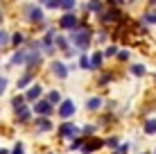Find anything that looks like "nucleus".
<instances>
[{"mask_svg":"<svg viewBox=\"0 0 156 154\" xmlns=\"http://www.w3.org/2000/svg\"><path fill=\"white\" fill-rule=\"evenodd\" d=\"M68 43H73V48H77V50H86V48L90 45V30L86 27V25H77V27L70 32Z\"/></svg>","mask_w":156,"mask_h":154,"instance_id":"nucleus-1","label":"nucleus"},{"mask_svg":"<svg viewBox=\"0 0 156 154\" xmlns=\"http://www.w3.org/2000/svg\"><path fill=\"white\" fill-rule=\"evenodd\" d=\"M25 20L27 23H43L45 20V14H43V9L39 7V5H27L25 7Z\"/></svg>","mask_w":156,"mask_h":154,"instance_id":"nucleus-2","label":"nucleus"},{"mask_svg":"<svg viewBox=\"0 0 156 154\" xmlns=\"http://www.w3.org/2000/svg\"><path fill=\"white\" fill-rule=\"evenodd\" d=\"M57 113H59V118H63V120L73 118V116H75V102H73V100H61Z\"/></svg>","mask_w":156,"mask_h":154,"instance_id":"nucleus-3","label":"nucleus"},{"mask_svg":"<svg viewBox=\"0 0 156 154\" xmlns=\"http://www.w3.org/2000/svg\"><path fill=\"white\" fill-rule=\"evenodd\" d=\"M34 113H36V116H41V118H48V116L55 113V107H52L48 100H39V102L34 104Z\"/></svg>","mask_w":156,"mask_h":154,"instance_id":"nucleus-4","label":"nucleus"},{"mask_svg":"<svg viewBox=\"0 0 156 154\" xmlns=\"http://www.w3.org/2000/svg\"><path fill=\"white\" fill-rule=\"evenodd\" d=\"M50 70H52V75L59 77V79H66L68 73H70V70H68V66H66L63 61H52V63H50Z\"/></svg>","mask_w":156,"mask_h":154,"instance_id":"nucleus-5","label":"nucleus"},{"mask_svg":"<svg viewBox=\"0 0 156 154\" xmlns=\"http://www.w3.org/2000/svg\"><path fill=\"white\" fill-rule=\"evenodd\" d=\"M77 16H75L73 12H68V14H63L61 16V20H59V27H63V30H75L77 27Z\"/></svg>","mask_w":156,"mask_h":154,"instance_id":"nucleus-6","label":"nucleus"},{"mask_svg":"<svg viewBox=\"0 0 156 154\" xmlns=\"http://www.w3.org/2000/svg\"><path fill=\"white\" fill-rule=\"evenodd\" d=\"M79 134V127L73 125V123H63L61 127H59V136L61 138H73V136Z\"/></svg>","mask_w":156,"mask_h":154,"instance_id":"nucleus-7","label":"nucleus"},{"mask_svg":"<svg viewBox=\"0 0 156 154\" xmlns=\"http://www.w3.org/2000/svg\"><path fill=\"white\" fill-rule=\"evenodd\" d=\"M102 145H104V141H100V138H90V141H84V145H82V152H84V154H93V152H98Z\"/></svg>","mask_w":156,"mask_h":154,"instance_id":"nucleus-8","label":"nucleus"},{"mask_svg":"<svg viewBox=\"0 0 156 154\" xmlns=\"http://www.w3.org/2000/svg\"><path fill=\"white\" fill-rule=\"evenodd\" d=\"M41 93H43L41 84H32V86L27 88V93H25L23 98H25V102H34V100H39V98H41Z\"/></svg>","mask_w":156,"mask_h":154,"instance_id":"nucleus-9","label":"nucleus"},{"mask_svg":"<svg viewBox=\"0 0 156 154\" xmlns=\"http://www.w3.org/2000/svg\"><path fill=\"white\" fill-rule=\"evenodd\" d=\"M100 18H102V23H118V20H125V18H122V12H118L115 7L109 9L106 14H102Z\"/></svg>","mask_w":156,"mask_h":154,"instance_id":"nucleus-10","label":"nucleus"},{"mask_svg":"<svg viewBox=\"0 0 156 154\" xmlns=\"http://www.w3.org/2000/svg\"><path fill=\"white\" fill-rule=\"evenodd\" d=\"M36 129H39V131H50L52 129L50 118H41V116H36Z\"/></svg>","mask_w":156,"mask_h":154,"instance_id":"nucleus-11","label":"nucleus"},{"mask_svg":"<svg viewBox=\"0 0 156 154\" xmlns=\"http://www.w3.org/2000/svg\"><path fill=\"white\" fill-rule=\"evenodd\" d=\"M30 116H32V111H30L27 107H25V104H23L20 109H16V118H18V123H27V120H30Z\"/></svg>","mask_w":156,"mask_h":154,"instance_id":"nucleus-12","label":"nucleus"},{"mask_svg":"<svg viewBox=\"0 0 156 154\" xmlns=\"http://www.w3.org/2000/svg\"><path fill=\"white\" fill-rule=\"evenodd\" d=\"M102 61H104V55H100V52H95L93 57H90V70H98L102 66Z\"/></svg>","mask_w":156,"mask_h":154,"instance_id":"nucleus-13","label":"nucleus"},{"mask_svg":"<svg viewBox=\"0 0 156 154\" xmlns=\"http://www.w3.org/2000/svg\"><path fill=\"white\" fill-rule=\"evenodd\" d=\"M100 107H102L100 98H88V100H86V109H88V111H98Z\"/></svg>","mask_w":156,"mask_h":154,"instance_id":"nucleus-14","label":"nucleus"},{"mask_svg":"<svg viewBox=\"0 0 156 154\" xmlns=\"http://www.w3.org/2000/svg\"><path fill=\"white\" fill-rule=\"evenodd\" d=\"M86 12L100 14V12H102V2H100V0H88V2H86Z\"/></svg>","mask_w":156,"mask_h":154,"instance_id":"nucleus-15","label":"nucleus"},{"mask_svg":"<svg viewBox=\"0 0 156 154\" xmlns=\"http://www.w3.org/2000/svg\"><path fill=\"white\" fill-rule=\"evenodd\" d=\"M25 57H27V50H16L12 63H14V66H16V63H25Z\"/></svg>","mask_w":156,"mask_h":154,"instance_id":"nucleus-16","label":"nucleus"},{"mask_svg":"<svg viewBox=\"0 0 156 154\" xmlns=\"http://www.w3.org/2000/svg\"><path fill=\"white\" fill-rule=\"evenodd\" d=\"M48 102H50L52 107H55V104H59V102H61V93H59V91H55V88H52V91L48 93Z\"/></svg>","mask_w":156,"mask_h":154,"instance_id":"nucleus-17","label":"nucleus"},{"mask_svg":"<svg viewBox=\"0 0 156 154\" xmlns=\"http://www.w3.org/2000/svg\"><path fill=\"white\" fill-rule=\"evenodd\" d=\"M32 79H34V75H32V73H25V75L20 77L18 82H16V86H18V88H25V86H27V84L32 82Z\"/></svg>","mask_w":156,"mask_h":154,"instance_id":"nucleus-18","label":"nucleus"},{"mask_svg":"<svg viewBox=\"0 0 156 154\" xmlns=\"http://www.w3.org/2000/svg\"><path fill=\"white\" fill-rule=\"evenodd\" d=\"M52 43H55V48H61V50H68V39L66 36H55V41H52Z\"/></svg>","mask_w":156,"mask_h":154,"instance_id":"nucleus-19","label":"nucleus"},{"mask_svg":"<svg viewBox=\"0 0 156 154\" xmlns=\"http://www.w3.org/2000/svg\"><path fill=\"white\" fill-rule=\"evenodd\" d=\"M23 41H25V36L20 34V32H16V34H12V36H9V43H12V45H16V48H18V45H23Z\"/></svg>","mask_w":156,"mask_h":154,"instance_id":"nucleus-20","label":"nucleus"},{"mask_svg":"<svg viewBox=\"0 0 156 154\" xmlns=\"http://www.w3.org/2000/svg\"><path fill=\"white\" fill-rule=\"evenodd\" d=\"M145 73H147V68H145L143 63H133V66H131V75H136V77H143Z\"/></svg>","mask_w":156,"mask_h":154,"instance_id":"nucleus-21","label":"nucleus"},{"mask_svg":"<svg viewBox=\"0 0 156 154\" xmlns=\"http://www.w3.org/2000/svg\"><path fill=\"white\" fill-rule=\"evenodd\" d=\"M143 25H156V12L143 14Z\"/></svg>","mask_w":156,"mask_h":154,"instance_id":"nucleus-22","label":"nucleus"},{"mask_svg":"<svg viewBox=\"0 0 156 154\" xmlns=\"http://www.w3.org/2000/svg\"><path fill=\"white\" fill-rule=\"evenodd\" d=\"M79 68L82 70H90V57L88 55H79Z\"/></svg>","mask_w":156,"mask_h":154,"instance_id":"nucleus-23","label":"nucleus"},{"mask_svg":"<svg viewBox=\"0 0 156 154\" xmlns=\"http://www.w3.org/2000/svg\"><path fill=\"white\" fill-rule=\"evenodd\" d=\"M75 5H77V2H75V0H61V2H59V7H61L63 9V12H73V9H75Z\"/></svg>","mask_w":156,"mask_h":154,"instance_id":"nucleus-24","label":"nucleus"},{"mask_svg":"<svg viewBox=\"0 0 156 154\" xmlns=\"http://www.w3.org/2000/svg\"><path fill=\"white\" fill-rule=\"evenodd\" d=\"M23 104H25V98H23V95H16V98L12 100V107H14V111H16V109H20Z\"/></svg>","mask_w":156,"mask_h":154,"instance_id":"nucleus-25","label":"nucleus"},{"mask_svg":"<svg viewBox=\"0 0 156 154\" xmlns=\"http://www.w3.org/2000/svg\"><path fill=\"white\" fill-rule=\"evenodd\" d=\"M145 134H156V120H147L145 123Z\"/></svg>","mask_w":156,"mask_h":154,"instance_id":"nucleus-26","label":"nucleus"},{"mask_svg":"<svg viewBox=\"0 0 156 154\" xmlns=\"http://www.w3.org/2000/svg\"><path fill=\"white\" fill-rule=\"evenodd\" d=\"M7 43H9V34L5 30H0V48H5Z\"/></svg>","mask_w":156,"mask_h":154,"instance_id":"nucleus-27","label":"nucleus"},{"mask_svg":"<svg viewBox=\"0 0 156 154\" xmlns=\"http://www.w3.org/2000/svg\"><path fill=\"white\" fill-rule=\"evenodd\" d=\"M82 145H84V138H75V141L70 143V150H79Z\"/></svg>","mask_w":156,"mask_h":154,"instance_id":"nucleus-28","label":"nucleus"},{"mask_svg":"<svg viewBox=\"0 0 156 154\" xmlns=\"http://www.w3.org/2000/svg\"><path fill=\"white\" fill-rule=\"evenodd\" d=\"M104 145H106V147H118V138H115V136H111V138L104 141Z\"/></svg>","mask_w":156,"mask_h":154,"instance_id":"nucleus-29","label":"nucleus"},{"mask_svg":"<svg viewBox=\"0 0 156 154\" xmlns=\"http://www.w3.org/2000/svg\"><path fill=\"white\" fill-rule=\"evenodd\" d=\"M115 55H118V59H120V61H127L129 59V50H120V52H115Z\"/></svg>","mask_w":156,"mask_h":154,"instance_id":"nucleus-30","label":"nucleus"},{"mask_svg":"<svg viewBox=\"0 0 156 154\" xmlns=\"http://www.w3.org/2000/svg\"><path fill=\"white\" fill-rule=\"evenodd\" d=\"M115 52H118V48H115V45H111V48H106V50H104V57H113Z\"/></svg>","mask_w":156,"mask_h":154,"instance_id":"nucleus-31","label":"nucleus"},{"mask_svg":"<svg viewBox=\"0 0 156 154\" xmlns=\"http://www.w3.org/2000/svg\"><path fill=\"white\" fill-rule=\"evenodd\" d=\"M5 88H7V77H2V75H0V95L5 93Z\"/></svg>","mask_w":156,"mask_h":154,"instance_id":"nucleus-32","label":"nucleus"},{"mask_svg":"<svg viewBox=\"0 0 156 154\" xmlns=\"http://www.w3.org/2000/svg\"><path fill=\"white\" fill-rule=\"evenodd\" d=\"M129 147H131L129 143H122V145H120V150H118V154H129Z\"/></svg>","mask_w":156,"mask_h":154,"instance_id":"nucleus-33","label":"nucleus"},{"mask_svg":"<svg viewBox=\"0 0 156 154\" xmlns=\"http://www.w3.org/2000/svg\"><path fill=\"white\" fill-rule=\"evenodd\" d=\"M106 2H109L111 7H120V5H125L127 0H106Z\"/></svg>","mask_w":156,"mask_h":154,"instance_id":"nucleus-34","label":"nucleus"},{"mask_svg":"<svg viewBox=\"0 0 156 154\" xmlns=\"http://www.w3.org/2000/svg\"><path fill=\"white\" fill-rule=\"evenodd\" d=\"M82 131H84L86 136H88V134H93V131H95V125H86V127H84Z\"/></svg>","mask_w":156,"mask_h":154,"instance_id":"nucleus-35","label":"nucleus"},{"mask_svg":"<svg viewBox=\"0 0 156 154\" xmlns=\"http://www.w3.org/2000/svg\"><path fill=\"white\" fill-rule=\"evenodd\" d=\"M12 154H25V150H23V143H18V145L14 147V152Z\"/></svg>","mask_w":156,"mask_h":154,"instance_id":"nucleus-36","label":"nucleus"},{"mask_svg":"<svg viewBox=\"0 0 156 154\" xmlns=\"http://www.w3.org/2000/svg\"><path fill=\"white\" fill-rule=\"evenodd\" d=\"M0 154H7V150H0Z\"/></svg>","mask_w":156,"mask_h":154,"instance_id":"nucleus-37","label":"nucleus"},{"mask_svg":"<svg viewBox=\"0 0 156 154\" xmlns=\"http://www.w3.org/2000/svg\"><path fill=\"white\" fill-rule=\"evenodd\" d=\"M152 5H154V7H156V0H152Z\"/></svg>","mask_w":156,"mask_h":154,"instance_id":"nucleus-38","label":"nucleus"},{"mask_svg":"<svg viewBox=\"0 0 156 154\" xmlns=\"http://www.w3.org/2000/svg\"><path fill=\"white\" fill-rule=\"evenodd\" d=\"M143 154H149V152H143Z\"/></svg>","mask_w":156,"mask_h":154,"instance_id":"nucleus-39","label":"nucleus"}]
</instances>
